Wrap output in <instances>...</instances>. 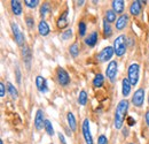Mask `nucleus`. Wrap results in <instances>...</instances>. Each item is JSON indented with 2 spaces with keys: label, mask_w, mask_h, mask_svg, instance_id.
Listing matches in <instances>:
<instances>
[{
  "label": "nucleus",
  "mask_w": 149,
  "mask_h": 144,
  "mask_svg": "<svg viewBox=\"0 0 149 144\" xmlns=\"http://www.w3.org/2000/svg\"><path fill=\"white\" fill-rule=\"evenodd\" d=\"M68 25V12H64L60 18H58V21H57V27L63 29Z\"/></svg>",
  "instance_id": "nucleus-18"
},
{
  "label": "nucleus",
  "mask_w": 149,
  "mask_h": 144,
  "mask_svg": "<svg viewBox=\"0 0 149 144\" xmlns=\"http://www.w3.org/2000/svg\"><path fill=\"white\" fill-rule=\"evenodd\" d=\"M83 135H84V138L86 141V144H93V138H92V135H91V131H90L88 119H85L84 122H83Z\"/></svg>",
  "instance_id": "nucleus-8"
},
{
  "label": "nucleus",
  "mask_w": 149,
  "mask_h": 144,
  "mask_svg": "<svg viewBox=\"0 0 149 144\" xmlns=\"http://www.w3.org/2000/svg\"><path fill=\"white\" fill-rule=\"evenodd\" d=\"M146 122H147V126L149 127V111L146 112Z\"/></svg>",
  "instance_id": "nucleus-39"
},
{
  "label": "nucleus",
  "mask_w": 149,
  "mask_h": 144,
  "mask_svg": "<svg viewBox=\"0 0 149 144\" xmlns=\"http://www.w3.org/2000/svg\"><path fill=\"white\" fill-rule=\"evenodd\" d=\"M113 51L116 55L122 56L126 51V43H125V36L120 35L118 36L113 42Z\"/></svg>",
  "instance_id": "nucleus-2"
},
{
  "label": "nucleus",
  "mask_w": 149,
  "mask_h": 144,
  "mask_svg": "<svg viewBox=\"0 0 149 144\" xmlns=\"http://www.w3.org/2000/svg\"><path fill=\"white\" fill-rule=\"evenodd\" d=\"M0 144H3V143H2V141H0Z\"/></svg>",
  "instance_id": "nucleus-42"
},
{
  "label": "nucleus",
  "mask_w": 149,
  "mask_h": 144,
  "mask_svg": "<svg viewBox=\"0 0 149 144\" xmlns=\"http://www.w3.org/2000/svg\"><path fill=\"white\" fill-rule=\"evenodd\" d=\"M129 108V102L127 100H122L116 107V113H115V127L116 129H120L124 122V118L126 115Z\"/></svg>",
  "instance_id": "nucleus-1"
},
{
  "label": "nucleus",
  "mask_w": 149,
  "mask_h": 144,
  "mask_svg": "<svg viewBox=\"0 0 149 144\" xmlns=\"http://www.w3.org/2000/svg\"><path fill=\"white\" fill-rule=\"evenodd\" d=\"M67 119H68V124H69L70 129H71L72 131H74L76 128H77V124H76V119H74V114H72L71 112H69L68 115H67Z\"/></svg>",
  "instance_id": "nucleus-21"
},
{
  "label": "nucleus",
  "mask_w": 149,
  "mask_h": 144,
  "mask_svg": "<svg viewBox=\"0 0 149 144\" xmlns=\"http://www.w3.org/2000/svg\"><path fill=\"white\" fill-rule=\"evenodd\" d=\"M58 138H60V141H61L62 143L65 144V141H64V137H63V135H62L61 133H58Z\"/></svg>",
  "instance_id": "nucleus-38"
},
{
  "label": "nucleus",
  "mask_w": 149,
  "mask_h": 144,
  "mask_svg": "<svg viewBox=\"0 0 149 144\" xmlns=\"http://www.w3.org/2000/svg\"><path fill=\"white\" fill-rule=\"evenodd\" d=\"M112 8H113V12L115 13H123L124 11V1L123 0H113L112 1Z\"/></svg>",
  "instance_id": "nucleus-16"
},
{
  "label": "nucleus",
  "mask_w": 149,
  "mask_h": 144,
  "mask_svg": "<svg viewBox=\"0 0 149 144\" xmlns=\"http://www.w3.org/2000/svg\"><path fill=\"white\" fill-rule=\"evenodd\" d=\"M57 80H58V83L61 85H68L69 84L70 77H69V74L65 72V69H63V68L57 69Z\"/></svg>",
  "instance_id": "nucleus-9"
},
{
  "label": "nucleus",
  "mask_w": 149,
  "mask_h": 144,
  "mask_svg": "<svg viewBox=\"0 0 149 144\" xmlns=\"http://www.w3.org/2000/svg\"><path fill=\"white\" fill-rule=\"evenodd\" d=\"M141 2L142 1H133L132 2V5L130 6V13L132 15L136 16V15L140 14V12H141Z\"/></svg>",
  "instance_id": "nucleus-15"
},
{
  "label": "nucleus",
  "mask_w": 149,
  "mask_h": 144,
  "mask_svg": "<svg viewBox=\"0 0 149 144\" xmlns=\"http://www.w3.org/2000/svg\"><path fill=\"white\" fill-rule=\"evenodd\" d=\"M106 74H107V77L111 82L116 81V75H117V62L116 61H110L109 62V65L106 69Z\"/></svg>",
  "instance_id": "nucleus-7"
},
{
  "label": "nucleus",
  "mask_w": 149,
  "mask_h": 144,
  "mask_svg": "<svg viewBox=\"0 0 149 144\" xmlns=\"http://www.w3.org/2000/svg\"><path fill=\"white\" fill-rule=\"evenodd\" d=\"M45 121L44 120V113L41 109H38L37 113H36V118H35V126L37 130H41L42 127L45 126Z\"/></svg>",
  "instance_id": "nucleus-10"
},
{
  "label": "nucleus",
  "mask_w": 149,
  "mask_h": 144,
  "mask_svg": "<svg viewBox=\"0 0 149 144\" xmlns=\"http://www.w3.org/2000/svg\"><path fill=\"white\" fill-rule=\"evenodd\" d=\"M24 2H25V5H26L28 7H30V8H35V7H37L38 6L39 0H25Z\"/></svg>",
  "instance_id": "nucleus-30"
},
{
  "label": "nucleus",
  "mask_w": 149,
  "mask_h": 144,
  "mask_svg": "<svg viewBox=\"0 0 149 144\" xmlns=\"http://www.w3.org/2000/svg\"><path fill=\"white\" fill-rule=\"evenodd\" d=\"M107 143H108V141H107V137H106L104 135H101V136L99 137L97 144H107Z\"/></svg>",
  "instance_id": "nucleus-33"
},
{
  "label": "nucleus",
  "mask_w": 149,
  "mask_h": 144,
  "mask_svg": "<svg viewBox=\"0 0 149 144\" xmlns=\"http://www.w3.org/2000/svg\"><path fill=\"white\" fill-rule=\"evenodd\" d=\"M78 102H79V104L81 105V106H84V105H86V103H87V93H86V91H81L80 93H79V97H78Z\"/></svg>",
  "instance_id": "nucleus-24"
},
{
  "label": "nucleus",
  "mask_w": 149,
  "mask_h": 144,
  "mask_svg": "<svg viewBox=\"0 0 149 144\" xmlns=\"http://www.w3.org/2000/svg\"><path fill=\"white\" fill-rule=\"evenodd\" d=\"M70 54L74 56V58H77L78 56V54H79V47H78V44L77 43H74L72 44L71 46H70Z\"/></svg>",
  "instance_id": "nucleus-28"
},
{
  "label": "nucleus",
  "mask_w": 149,
  "mask_h": 144,
  "mask_svg": "<svg viewBox=\"0 0 149 144\" xmlns=\"http://www.w3.org/2000/svg\"><path fill=\"white\" fill-rule=\"evenodd\" d=\"M45 130H46V133L49 135V136H53L54 135V129H53V126H52V124H51V121L49 120H46L45 121Z\"/></svg>",
  "instance_id": "nucleus-25"
},
{
  "label": "nucleus",
  "mask_w": 149,
  "mask_h": 144,
  "mask_svg": "<svg viewBox=\"0 0 149 144\" xmlns=\"http://www.w3.org/2000/svg\"><path fill=\"white\" fill-rule=\"evenodd\" d=\"M127 121H129V126H133V125L135 124V121L132 119V116H129V118H127Z\"/></svg>",
  "instance_id": "nucleus-36"
},
{
  "label": "nucleus",
  "mask_w": 149,
  "mask_h": 144,
  "mask_svg": "<svg viewBox=\"0 0 149 144\" xmlns=\"http://www.w3.org/2000/svg\"><path fill=\"white\" fill-rule=\"evenodd\" d=\"M7 89H8L9 95L12 96V98H14V99H16V98H17L19 92H17V90L15 89V87H14L12 83H8V84H7Z\"/></svg>",
  "instance_id": "nucleus-23"
},
{
  "label": "nucleus",
  "mask_w": 149,
  "mask_h": 144,
  "mask_svg": "<svg viewBox=\"0 0 149 144\" xmlns=\"http://www.w3.org/2000/svg\"><path fill=\"white\" fill-rule=\"evenodd\" d=\"M143 102H145V90L143 89H138L132 97V103H133L134 106L141 107Z\"/></svg>",
  "instance_id": "nucleus-4"
},
{
  "label": "nucleus",
  "mask_w": 149,
  "mask_h": 144,
  "mask_svg": "<svg viewBox=\"0 0 149 144\" xmlns=\"http://www.w3.org/2000/svg\"><path fill=\"white\" fill-rule=\"evenodd\" d=\"M38 30H39V34L41 36H47L49 34V27H48L47 22L44 21V20L40 21L39 24H38Z\"/></svg>",
  "instance_id": "nucleus-14"
},
{
  "label": "nucleus",
  "mask_w": 149,
  "mask_h": 144,
  "mask_svg": "<svg viewBox=\"0 0 149 144\" xmlns=\"http://www.w3.org/2000/svg\"><path fill=\"white\" fill-rule=\"evenodd\" d=\"M26 24H28V27H29V28H32V27H33V24H35L33 18H26Z\"/></svg>",
  "instance_id": "nucleus-34"
},
{
  "label": "nucleus",
  "mask_w": 149,
  "mask_h": 144,
  "mask_svg": "<svg viewBox=\"0 0 149 144\" xmlns=\"http://www.w3.org/2000/svg\"><path fill=\"white\" fill-rule=\"evenodd\" d=\"M16 74H17V82L21 83V73H19V67H16Z\"/></svg>",
  "instance_id": "nucleus-37"
},
{
  "label": "nucleus",
  "mask_w": 149,
  "mask_h": 144,
  "mask_svg": "<svg viewBox=\"0 0 149 144\" xmlns=\"http://www.w3.org/2000/svg\"><path fill=\"white\" fill-rule=\"evenodd\" d=\"M113 53H115L113 47L107 46V47H104L100 53L97 54V59H99V61H101V62H106V61H108V60L111 59Z\"/></svg>",
  "instance_id": "nucleus-5"
},
{
  "label": "nucleus",
  "mask_w": 149,
  "mask_h": 144,
  "mask_svg": "<svg viewBox=\"0 0 149 144\" xmlns=\"http://www.w3.org/2000/svg\"><path fill=\"white\" fill-rule=\"evenodd\" d=\"M148 103H149V98H148Z\"/></svg>",
  "instance_id": "nucleus-43"
},
{
  "label": "nucleus",
  "mask_w": 149,
  "mask_h": 144,
  "mask_svg": "<svg viewBox=\"0 0 149 144\" xmlns=\"http://www.w3.org/2000/svg\"><path fill=\"white\" fill-rule=\"evenodd\" d=\"M103 30H104V36L107 37H110L112 34V30L111 28H110V24L104 20V22H103Z\"/></svg>",
  "instance_id": "nucleus-27"
},
{
  "label": "nucleus",
  "mask_w": 149,
  "mask_h": 144,
  "mask_svg": "<svg viewBox=\"0 0 149 144\" xmlns=\"http://www.w3.org/2000/svg\"><path fill=\"white\" fill-rule=\"evenodd\" d=\"M12 30H13V34H14V36H15V40H16V43L19 44V46H23V44H24V35L22 34V31L19 30V25L15 23V22H12Z\"/></svg>",
  "instance_id": "nucleus-6"
},
{
  "label": "nucleus",
  "mask_w": 149,
  "mask_h": 144,
  "mask_svg": "<svg viewBox=\"0 0 149 144\" xmlns=\"http://www.w3.org/2000/svg\"><path fill=\"white\" fill-rule=\"evenodd\" d=\"M22 54H23V60L26 65V68L30 69V66H31V51H30V49L28 46H23Z\"/></svg>",
  "instance_id": "nucleus-11"
},
{
  "label": "nucleus",
  "mask_w": 149,
  "mask_h": 144,
  "mask_svg": "<svg viewBox=\"0 0 149 144\" xmlns=\"http://www.w3.org/2000/svg\"><path fill=\"white\" fill-rule=\"evenodd\" d=\"M139 71H140V67L138 64H132L130 67H129V81L132 85H135L139 81Z\"/></svg>",
  "instance_id": "nucleus-3"
},
{
  "label": "nucleus",
  "mask_w": 149,
  "mask_h": 144,
  "mask_svg": "<svg viewBox=\"0 0 149 144\" xmlns=\"http://www.w3.org/2000/svg\"><path fill=\"white\" fill-rule=\"evenodd\" d=\"M10 5H12V9H13V13L15 15H21L22 14V6H21V2L17 0H13L10 1Z\"/></svg>",
  "instance_id": "nucleus-19"
},
{
  "label": "nucleus",
  "mask_w": 149,
  "mask_h": 144,
  "mask_svg": "<svg viewBox=\"0 0 149 144\" xmlns=\"http://www.w3.org/2000/svg\"><path fill=\"white\" fill-rule=\"evenodd\" d=\"M78 28H79V35L80 36H84L85 32H86V24L84 22H80L79 25H78Z\"/></svg>",
  "instance_id": "nucleus-31"
},
{
  "label": "nucleus",
  "mask_w": 149,
  "mask_h": 144,
  "mask_svg": "<svg viewBox=\"0 0 149 144\" xmlns=\"http://www.w3.org/2000/svg\"><path fill=\"white\" fill-rule=\"evenodd\" d=\"M127 21H129V16H127L126 14L120 15L119 18H117V21H116V29H117V30L124 29V28L126 27V24H127Z\"/></svg>",
  "instance_id": "nucleus-12"
},
{
  "label": "nucleus",
  "mask_w": 149,
  "mask_h": 144,
  "mask_svg": "<svg viewBox=\"0 0 149 144\" xmlns=\"http://www.w3.org/2000/svg\"><path fill=\"white\" fill-rule=\"evenodd\" d=\"M122 84H123V88H122L123 96H124V97H127L131 92V85H132V84L130 83L129 78H124L123 82H122Z\"/></svg>",
  "instance_id": "nucleus-17"
},
{
  "label": "nucleus",
  "mask_w": 149,
  "mask_h": 144,
  "mask_svg": "<svg viewBox=\"0 0 149 144\" xmlns=\"http://www.w3.org/2000/svg\"><path fill=\"white\" fill-rule=\"evenodd\" d=\"M6 95V91H5V84L3 83H0V96L3 97Z\"/></svg>",
  "instance_id": "nucleus-35"
},
{
  "label": "nucleus",
  "mask_w": 149,
  "mask_h": 144,
  "mask_svg": "<svg viewBox=\"0 0 149 144\" xmlns=\"http://www.w3.org/2000/svg\"><path fill=\"white\" fill-rule=\"evenodd\" d=\"M103 82H104V77H103V75L97 74V75L94 77L93 85L94 87H96V88H100V87H102V85H103Z\"/></svg>",
  "instance_id": "nucleus-22"
},
{
  "label": "nucleus",
  "mask_w": 149,
  "mask_h": 144,
  "mask_svg": "<svg viewBox=\"0 0 149 144\" xmlns=\"http://www.w3.org/2000/svg\"><path fill=\"white\" fill-rule=\"evenodd\" d=\"M96 42H97V34L96 32H92L90 36L85 39V43L91 47H93L94 45L96 44Z\"/></svg>",
  "instance_id": "nucleus-20"
},
{
  "label": "nucleus",
  "mask_w": 149,
  "mask_h": 144,
  "mask_svg": "<svg viewBox=\"0 0 149 144\" xmlns=\"http://www.w3.org/2000/svg\"><path fill=\"white\" fill-rule=\"evenodd\" d=\"M36 85H37V89L40 92H46L47 91V82L42 76H37L36 77Z\"/></svg>",
  "instance_id": "nucleus-13"
},
{
  "label": "nucleus",
  "mask_w": 149,
  "mask_h": 144,
  "mask_svg": "<svg viewBox=\"0 0 149 144\" xmlns=\"http://www.w3.org/2000/svg\"><path fill=\"white\" fill-rule=\"evenodd\" d=\"M71 35H72V30H71V29H69V30H67L65 32H63V34H62V39H64V40H65V39H68L69 37H71Z\"/></svg>",
  "instance_id": "nucleus-32"
},
{
  "label": "nucleus",
  "mask_w": 149,
  "mask_h": 144,
  "mask_svg": "<svg viewBox=\"0 0 149 144\" xmlns=\"http://www.w3.org/2000/svg\"><path fill=\"white\" fill-rule=\"evenodd\" d=\"M106 21L108 23H112L116 21V13L113 11H107V14H106Z\"/></svg>",
  "instance_id": "nucleus-26"
},
{
  "label": "nucleus",
  "mask_w": 149,
  "mask_h": 144,
  "mask_svg": "<svg viewBox=\"0 0 149 144\" xmlns=\"http://www.w3.org/2000/svg\"><path fill=\"white\" fill-rule=\"evenodd\" d=\"M49 5L46 2V4H42V6H41V8H40V15L41 16H45L48 12H49Z\"/></svg>",
  "instance_id": "nucleus-29"
},
{
  "label": "nucleus",
  "mask_w": 149,
  "mask_h": 144,
  "mask_svg": "<svg viewBox=\"0 0 149 144\" xmlns=\"http://www.w3.org/2000/svg\"><path fill=\"white\" fill-rule=\"evenodd\" d=\"M123 134H124V135H127V130H126V129H124V130H123Z\"/></svg>",
  "instance_id": "nucleus-41"
},
{
  "label": "nucleus",
  "mask_w": 149,
  "mask_h": 144,
  "mask_svg": "<svg viewBox=\"0 0 149 144\" xmlns=\"http://www.w3.org/2000/svg\"><path fill=\"white\" fill-rule=\"evenodd\" d=\"M84 2H85L84 0H80V1H78V6H83V5H84Z\"/></svg>",
  "instance_id": "nucleus-40"
}]
</instances>
